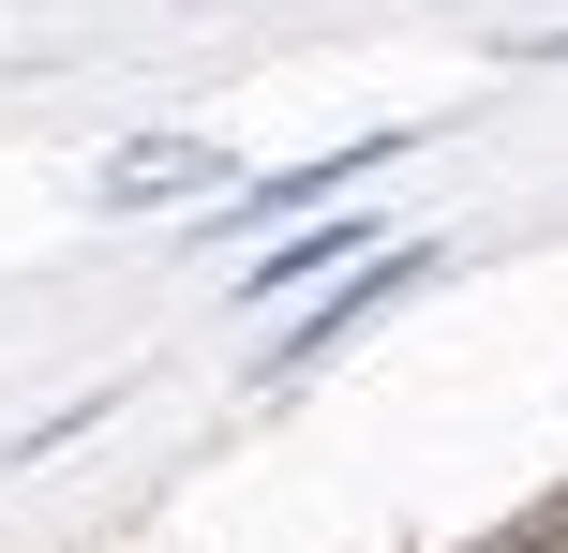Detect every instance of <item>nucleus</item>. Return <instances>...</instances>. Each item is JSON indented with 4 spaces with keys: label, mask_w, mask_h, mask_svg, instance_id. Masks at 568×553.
<instances>
[{
    "label": "nucleus",
    "mask_w": 568,
    "mask_h": 553,
    "mask_svg": "<svg viewBox=\"0 0 568 553\" xmlns=\"http://www.w3.org/2000/svg\"><path fill=\"white\" fill-rule=\"evenodd\" d=\"M195 180H225V150H195V135H150V150H120V165H105V209H150V195H195Z\"/></svg>",
    "instance_id": "obj_3"
},
{
    "label": "nucleus",
    "mask_w": 568,
    "mask_h": 553,
    "mask_svg": "<svg viewBox=\"0 0 568 553\" xmlns=\"http://www.w3.org/2000/svg\"><path fill=\"white\" fill-rule=\"evenodd\" d=\"M554 539H568V494H554V509H524V524L494 539V553H554Z\"/></svg>",
    "instance_id": "obj_5"
},
{
    "label": "nucleus",
    "mask_w": 568,
    "mask_h": 553,
    "mask_svg": "<svg viewBox=\"0 0 568 553\" xmlns=\"http://www.w3.org/2000/svg\"><path fill=\"white\" fill-rule=\"evenodd\" d=\"M404 285H419V255H374V269H359V285H344V299H329V315H314V329H300V345H270V375H314V359H344V329H374V315H389V299H404Z\"/></svg>",
    "instance_id": "obj_1"
},
{
    "label": "nucleus",
    "mask_w": 568,
    "mask_h": 553,
    "mask_svg": "<svg viewBox=\"0 0 568 553\" xmlns=\"http://www.w3.org/2000/svg\"><path fill=\"white\" fill-rule=\"evenodd\" d=\"M389 150H404V135H344V150H314V165H284V180H255V195H240V209H255V225H270V209H314V195H359V180L389 165Z\"/></svg>",
    "instance_id": "obj_2"
},
{
    "label": "nucleus",
    "mask_w": 568,
    "mask_h": 553,
    "mask_svg": "<svg viewBox=\"0 0 568 553\" xmlns=\"http://www.w3.org/2000/svg\"><path fill=\"white\" fill-rule=\"evenodd\" d=\"M344 239H374V225H300V239H270V255L240 269V285H255V299H284V285H300V269H329Z\"/></svg>",
    "instance_id": "obj_4"
}]
</instances>
